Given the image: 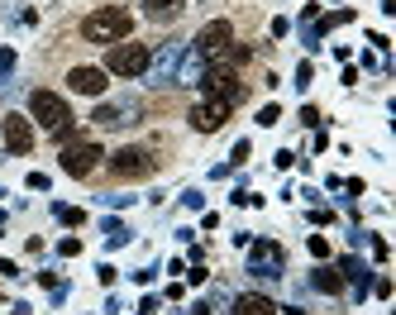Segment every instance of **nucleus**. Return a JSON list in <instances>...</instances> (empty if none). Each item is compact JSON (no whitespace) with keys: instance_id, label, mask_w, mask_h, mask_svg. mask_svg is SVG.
I'll return each mask as SVG.
<instances>
[{"instance_id":"f257e3e1","label":"nucleus","mask_w":396,"mask_h":315,"mask_svg":"<svg viewBox=\"0 0 396 315\" xmlns=\"http://www.w3.org/2000/svg\"><path fill=\"white\" fill-rule=\"evenodd\" d=\"M134 29V15L125 5H101V10H91L86 20H81V34L91 38V43H125Z\"/></svg>"},{"instance_id":"f03ea898","label":"nucleus","mask_w":396,"mask_h":315,"mask_svg":"<svg viewBox=\"0 0 396 315\" xmlns=\"http://www.w3.org/2000/svg\"><path fill=\"white\" fill-rule=\"evenodd\" d=\"M282 272H287L282 244H272V239H248V277H258V282H282Z\"/></svg>"},{"instance_id":"7ed1b4c3","label":"nucleus","mask_w":396,"mask_h":315,"mask_svg":"<svg viewBox=\"0 0 396 315\" xmlns=\"http://www.w3.org/2000/svg\"><path fill=\"white\" fill-rule=\"evenodd\" d=\"M29 120L43 125L48 134H57V130L72 125V110H67V101L53 96V91H34V96H29Z\"/></svg>"},{"instance_id":"20e7f679","label":"nucleus","mask_w":396,"mask_h":315,"mask_svg":"<svg viewBox=\"0 0 396 315\" xmlns=\"http://www.w3.org/2000/svg\"><path fill=\"white\" fill-rule=\"evenodd\" d=\"M148 43H110L106 52V72H115V77H143L148 72Z\"/></svg>"},{"instance_id":"39448f33","label":"nucleus","mask_w":396,"mask_h":315,"mask_svg":"<svg viewBox=\"0 0 396 315\" xmlns=\"http://www.w3.org/2000/svg\"><path fill=\"white\" fill-rule=\"evenodd\" d=\"M182 52H186L182 38H167V43H158V52L148 57V72H143V77L153 81V86H177V67H182Z\"/></svg>"},{"instance_id":"423d86ee","label":"nucleus","mask_w":396,"mask_h":315,"mask_svg":"<svg viewBox=\"0 0 396 315\" xmlns=\"http://www.w3.org/2000/svg\"><path fill=\"white\" fill-rule=\"evenodd\" d=\"M101 144H91V139H72V144H62V172L67 177H91L96 167H101Z\"/></svg>"},{"instance_id":"0eeeda50","label":"nucleus","mask_w":396,"mask_h":315,"mask_svg":"<svg viewBox=\"0 0 396 315\" xmlns=\"http://www.w3.org/2000/svg\"><path fill=\"white\" fill-rule=\"evenodd\" d=\"M201 91H206V96H220V101H229V105L243 101V81H239L229 67H206V77H201Z\"/></svg>"},{"instance_id":"6e6552de","label":"nucleus","mask_w":396,"mask_h":315,"mask_svg":"<svg viewBox=\"0 0 396 315\" xmlns=\"http://www.w3.org/2000/svg\"><path fill=\"white\" fill-rule=\"evenodd\" d=\"M229 110H234L229 101H220V96H206L201 105H191V130L215 134L220 125H225V120H229Z\"/></svg>"},{"instance_id":"1a4fd4ad","label":"nucleus","mask_w":396,"mask_h":315,"mask_svg":"<svg viewBox=\"0 0 396 315\" xmlns=\"http://www.w3.org/2000/svg\"><path fill=\"white\" fill-rule=\"evenodd\" d=\"M139 115H143V105L139 101H106V105H96L91 120H96L101 130H120V125H134Z\"/></svg>"},{"instance_id":"9d476101","label":"nucleus","mask_w":396,"mask_h":315,"mask_svg":"<svg viewBox=\"0 0 396 315\" xmlns=\"http://www.w3.org/2000/svg\"><path fill=\"white\" fill-rule=\"evenodd\" d=\"M0 130H5V148H10V153H29V148H34V120H29V115H15V110H10V115L0 120Z\"/></svg>"},{"instance_id":"9b49d317","label":"nucleus","mask_w":396,"mask_h":315,"mask_svg":"<svg viewBox=\"0 0 396 315\" xmlns=\"http://www.w3.org/2000/svg\"><path fill=\"white\" fill-rule=\"evenodd\" d=\"M110 167H115V177H148L153 172V153L148 148H120L110 158Z\"/></svg>"},{"instance_id":"f8f14e48","label":"nucleus","mask_w":396,"mask_h":315,"mask_svg":"<svg viewBox=\"0 0 396 315\" xmlns=\"http://www.w3.org/2000/svg\"><path fill=\"white\" fill-rule=\"evenodd\" d=\"M67 86L77 96H101L106 91V67H72L67 72Z\"/></svg>"},{"instance_id":"ddd939ff","label":"nucleus","mask_w":396,"mask_h":315,"mask_svg":"<svg viewBox=\"0 0 396 315\" xmlns=\"http://www.w3.org/2000/svg\"><path fill=\"white\" fill-rule=\"evenodd\" d=\"M334 267H339V277H344V282H353V296L363 301V296H368V287H372V267H368L363 258H339Z\"/></svg>"},{"instance_id":"4468645a","label":"nucleus","mask_w":396,"mask_h":315,"mask_svg":"<svg viewBox=\"0 0 396 315\" xmlns=\"http://www.w3.org/2000/svg\"><path fill=\"white\" fill-rule=\"evenodd\" d=\"M311 287H316L320 296H339V291H344V277H339V267H330V262H320L316 272H311Z\"/></svg>"},{"instance_id":"2eb2a0df","label":"nucleus","mask_w":396,"mask_h":315,"mask_svg":"<svg viewBox=\"0 0 396 315\" xmlns=\"http://www.w3.org/2000/svg\"><path fill=\"white\" fill-rule=\"evenodd\" d=\"M201 77H206V62L196 57V48H186L182 67H177V86H201Z\"/></svg>"},{"instance_id":"dca6fc26","label":"nucleus","mask_w":396,"mask_h":315,"mask_svg":"<svg viewBox=\"0 0 396 315\" xmlns=\"http://www.w3.org/2000/svg\"><path fill=\"white\" fill-rule=\"evenodd\" d=\"M234 315H277V306L258 291H243V296H234Z\"/></svg>"},{"instance_id":"f3484780","label":"nucleus","mask_w":396,"mask_h":315,"mask_svg":"<svg viewBox=\"0 0 396 315\" xmlns=\"http://www.w3.org/2000/svg\"><path fill=\"white\" fill-rule=\"evenodd\" d=\"M186 10V0H143V15L148 20H177Z\"/></svg>"},{"instance_id":"a211bd4d","label":"nucleus","mask_w":396,"mask_h":315,"mask_svg":"<svg viewBox=\"0 0 396 315\" xmlns=\"http://www.w3.org/2000/svg\"><path fill=\"white\" fill-rule=\"evenodd\" d=\"M53 220H57V225H67V230H77V225H86V210L62 206V201H57V206H53Z\"/></svg>"},{"instance_id":"6ab92c4d","label":"nucleus","mask_w":396,"mask_h":315,"mask_svg":"<svg viewBox=\"0 0 396 315\" xmlns=\"http://www.w3.org/2000/svg\"><path fill=\"white\" fill-rule=\"evenodd\" d=\"M129 239H134V234L120 225V220H106V248H125Z\"/></svg>"},{"instance_id":"aec40b11","label":"nucleus","mask_w":396,"mask_h":315,"mask_svg":"<svg viewBox=\"0 0 396 315\" xmlns=\"http://www.w3.org/2000/svg\"><path fill=\"white\" fill-rule=\"evenodd\" d=\"M306 248H311V258H320V262L330 258V239H325V234H311V239H306Z\"/></svg>"},{"instance_id":"412c9836","label":"nucleus","mask_w":396,"mask_h":315,"mask_svg":"<svg viewBox=\"0 0 396 315\" xmlns=\"http://www.w3.org/2000/svg\"><path fill=\"white\" fill-rule=\"evenodd\" d=\"M77 253H81V239H72V234L57 239V258H77Z\"/></svg>"},{"instance_id":"4be33fe9","label":"nucleus","mask_w":396,"mask_h":315,"mask_svg":"<svg viewBox=\"0 0 396 315\" xmlns=\"http://www.w3.org/2000/svg\"><path fill=\"white\" fill-rule=\"evenodd\" d=\"M368 248H372V258H377V262H387V253H392V248H387V239H382V234H368Z\"/></svg>"},{"instance_id":"5701e85b","label":"nucleus","mask_w":396,"mask_h":315,"mask_svg":"<svg viewBox=\"0 0 396 315\" xmlns=\"http://www.w3.org/2000/svg\"><path fill=\"white\" fill-rule=\"evenodd\" d=\"M277 120H282V110H277V105H263V110H258V125H263V130H272Z\"/></svg>"},{"instance_id":"b1692460","label":"nucleus","mask_w":396,"mask_h":315,"mask_svg":"<svg viewBox=\"0 0 396 315\" xmlns=\"http://www.w3.org/2000/svg\"><path fill=\"white\" fill-rule=\"evenodd\" d=\"M311 81H316V67H311V62H301V67H296V86H301V91H306V86H311Z\"/></svg>"},{"instance_id":"393cba45","label":"nucleus","mask_w":396,"mask_h":315,"mask_svg":"<svg viewBox=\"0 0 396 315\" xmlns=\"http://www.w3.org/2000/svg\"><path fill=\"white\" fill-rule=\"evenodd\" d=\"M182 206L186 210H201V206H206V191H196V186H191V191L182 196Z\"/></svg>"},{"instance_id":"a878e982","label":"nucleus","mask_w":396,"mask_h":315,"mask_svg":"<svg viewBox=\"0 0 396 315\" xmlns=\"http://www.w3.org/2000/svg\"><path fill=\"white\" fill-rule=\"evenodd\" d=\"M301 125H306V130H316V125H320V110H316V105H301Z\"/></svg>"},{"instance_id":"bb28decb","label":"nucleus","mask_w":396,"mask_h":315,"mask_svg":"<svg viewBox=\"0 0 396 315\" xmlns=\"http://www.w3.org/2000/svg\"><path fill=\"white\" fill-rule=\"evenodd\" d=\"M48 186H53L48 182V172H29V191H48Z\"/></svg>"},{"instance_id":"cd10ccee","label":"nucleus","mask_w":396,"mask_h":315,"mask_svg":"<svg viewBox=\"0 0 396 315\" xmlns=\"http://www.w3.org/2000/svg\"><path fill=\"white\" fill-rule=\"evenodd\" d=\"M248 153H253V144H248V139H239V144H234V153H229V158H234V167H239V162H243Z\"/></svg>"},{"instance_id":"c85d7f7f","label":"nucleus","mask_w":396,"mask_h":315,"mask_svg":"<svg viewBox=\"0 0 396 315\" xmlns=\"http://www.w3.org/2000/svg\"><path fill=\"white\" fill-rule=\"evenodd\" d=\"M96 277H101V282H106V287H115V277H120V272H115V267H110V262H101V267H96Z\"/></svg>"},{"instance_id":"c756f323","label":"nucleus","mask_w":396,"mask_h":315,"mask_svg":"<svg viewBox=\"0 0 396 315\" xmlns=\"http://www.w3.org/2000/svg\"><path fill=\"white\" fill-rule=\"evenodd\" d=\"M134 315H158V296H143V301H139V311Z\"/></svg>"},{"instance_id":"7c9ffc66","label":"nucleus","mask_w":396,"mask_h":315,"mask_svg":"<svg viewBox=\"0 0 396 315\" xmlns=\"http://www.w3.org/2000/svg\"><path fill=\"white\" fill-rule=\"evenodd\" d=\"M153 277H158V267H139V272H134V282H139V287H148Z\"/></svg>"},{"instance_id":"2f4dec72","label":"nucleus","mask_w":396,"mask_h":315,"mask_svg":"<svg viewBox=\"0 0 396 315\" xmlns=\"http://www.w3.org/2000/svg\"><path fill=\"white\" fill-rule=\"evenodd\" d=\"M186 282H191V287H201V282H206V267H201V262H191V272H186Z\"/></svg>"},{"instance_id":"473e14b6","label":"nucleus","mask_w":396,"mask_h":315,"mask_svg":"<svg viewBox=\"0 0 396 315\" xmlns=\"http://www.w3.org/2000/svg\"><path fill=\"white\" fill-rule=\"evenodd\" d=\"M272 162H277V172H287V167H291V162H296V153H291V148H282V153H277V158H272Z\"/></svg>"},{"instance_id":"72a5a7b5","label":"nucleus","mask_w":396,"mask_h":315,"mask_svg":"<svg viewBox=\"0 0 396 315\" xmlns=\"http://www.w3.org/2000/svg\"><path fill=\"white\" fill-rule=\"evenodd\" d=\"M10 67H15V48H0V77H5Z\"/></svg>"},{"instance_id":"f704fd0d","label":"nucleus","mask_w":396,"mask_h":315,"mask_svg":"<svg viewBox=\"0 0 396 315\" xmlns=\"http://www.w3.org/2000/svg\"><path fill=\"white\" fill-rule=\"evenodd\" d=\"M0 277H20V267H15V262H5V258H0Z\"/></svg>"},{"instance_id":"c9c22d12","label":"nucleus","mask_w":396,"mask_h":315,"mask_svg":"<svg viewBox=\"0 0 396 315\" xmlns=\"http://www.w3.org/2000/svg\"><path fill=\"white\" fill-rule=\"evenodd\" d=\"M10 315H29V306H24V301H15V311H10Z\"/></svg>"},{"instance_id":"e433bc0d","label":"nucleus","mask_w":396,"mask_h":315,"mask_svg":"<svg viewBox=\"0 0 396 315\" xmlns=\"http://www.w3.org/2000/svg\"><path fill=\"white\" fill-rule=\"evenodd\" d=\"M191 315H211V306H206V301H201V306H196V311H191Z\"/></svg>"}]
</instances>
